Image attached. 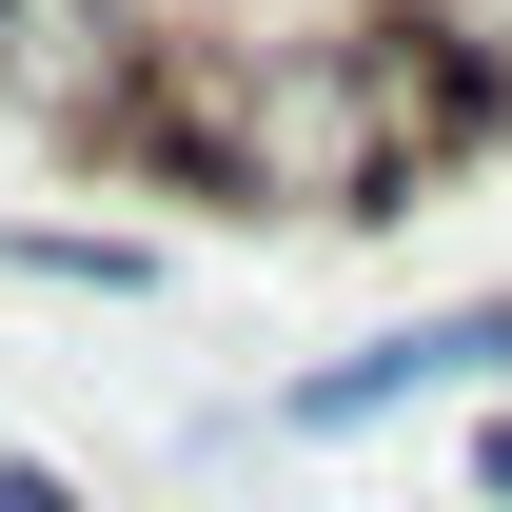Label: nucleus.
<instances>
[{
	"mask_svg": "<svg viewBox=\"0 0 512 512\" xmlns=\"http://www.w3.org/2000/svg\"><path fill=\"white\" fill-rule=\"evenodd\" d=\"M414 394H512V296H453V316H414V335H355L335 375L276 394V434H375Z\"/></svg>",
	"mask_w": 512,
	"mask_h": 512,
	"instance_id": "obj_1",
	"label": "nucleus"
},
{
	"mask_svg": "<svg viewBox=\"0 0 512 512\" xmlns=\"http://www.w3.org/2000/svg\"><path fill=\"white\" fill-rule=\"evenodd\" d=\"M0 276H40V296H158V256L79 237V217H0Z\"/></svg>",
	"mask_w": 512,
	"mask_h": 512,
	"instance_id": "obj_2",
	"label": "nucleus"
},
{
	"mask_svg": "<svg viewBox=\"0 0 512 512\" xmlns=\"http://www.w3.org/2000/svg\"><path fill=\"white\" fill-rule=\"evenodd\" d=\"M0 512H79V473L60 453H0Z\"/></svg>",
	"mask_w": 512,
	"mask_h": 512,
	"instance_id": "obj_3",
	"label": "nucleus"
}]
</instances>
